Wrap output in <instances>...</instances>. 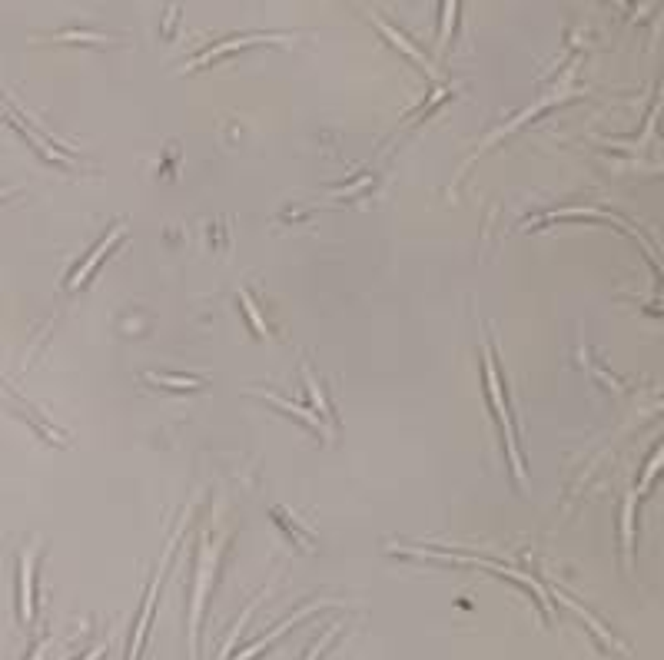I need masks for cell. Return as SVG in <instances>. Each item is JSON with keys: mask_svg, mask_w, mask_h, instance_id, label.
<instances>
[{"mask_svg": "<svg viewBox=\"0 0 664 660\" xmlns=\"http://www.w3.org/2000/svg\"><path fill=\"white\" fill-rule=\"evenodd\" d=\"M485 378H489V395H491V405L499 412V421H501V431H505V445H509V458H511V471L525 478V468H521V455L515 448V431H511V418H509V405L501 402V388H499V372H495V355H491V345H485Z\"/></svg>", "mask_w": 664, "mask_h": 660, "instance_id": "cell-1", "label": "cell"}, {"mask_svg": "<svg viewBox=\"0 0 664 660\" xmlns=\"http://www.w3.org/2000/svg\"><path fill=\"white\" fill-rule=\"evenodd\" d=\"M34 555H37V547L30 551V555H24V561H20V617H24V624H30V617H34V597H30V577H34Z\"/></svg>", "mask_w": 664, "mask_h": 660, "instance_id": "cell-2", "label": "cell"}, {"mask_svg": "<svg viewBox=\"0 0 664 660\" xmlns=\"http://www.w3.org/2000/svg\"><path fill=\"white\" fill-rule=\"evenodd\" d=\"M150 382H170L166 388H176V392H196V388H203L200 378H183V375H146Z\"/></svg>", "mask_w": 664, "mask_h": 660, "instance_id": "cell-4", "label": "cell"}, {"mask_svg": "<svg viewBox=\"0 0 664 660\" xmlns=\"http://www.w3.org/2000/svg\"><path fill=\"white\" fill-rule=\"evenodd\" d=\"M60 43H67V40H77V43H80V40H83V43H106V40H110V37H103V33H77V30H67V33H60Z\"/></svg>", "mask_w": 664, "mask_h": 660, "instance_id": "cell-6", "label": "cell"}, {"mask_svg": "<svg viewBox=\"0 0 664 660\" xmlns=\"http://www.w3.org/2000/svg\"><path fill=\"white\" fill-rule=\"evenodd\" d=\"M372 20H376V24H379V30H382L385 37H392V43H395V47H402L405 53H409V57L415 60V63H425V57H422V53H419V50L412 47V43H409V40L402 37V33H395V30L389 27V24H382V20H379V17H372ZM425 67H429V63H425Z\"/></svg>", "mask_w": 664, "mask_h": 660, "instance_id": "cell-5", "label": "cell"}, {"mask_svg": "<svg viewBox=\"0 0 664 660\" xmlns=\"http://www.w3.org/2000/svg\"><path fill=\"white\" fill-rule=\"evenodd\" d=\"M120 236H123V226H116V230H113V236H110V239H103V242H100V246L93 249V256H90L87 262H83V269H77V272H73V279H70V286H80V282H83V276H90V272H93V266H96V262H100V259L106 256V249L113 246V242L120 239Z\"/></svg>", "mask_w": 664, "mask_h": 660, "instance_id": "cell-3", "label": "cell"}, {"mask_svg": "<svg viewBox=\"0 0 664 660\" xmlns=\"http://www.w3.org/2000/svg\"><path fill=\"white\" fill-rule=\"evenodd\" d=\"M240 296H242V309H246V312H250V319H252V326H256V332H260V335H270V329L262 326V319L256 316V306H252V299H250V292H246V289H242Z\"/></svg>", "mask_w": 664, "mask_h": 660, "instance_id": "cell-7", "label": "cell"}]
</instances>
